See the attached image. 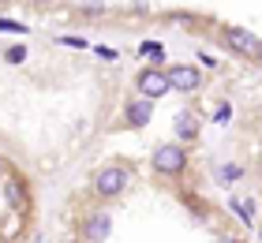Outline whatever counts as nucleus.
<instances>
[{
  "label": "nucleus",
  "instance_id": "14",
  "mask_svg": "<svg viewBox=\"0 0 262 243\" xmlns=\"http://www.w3.org/2000/svg\"><path fill=\"white\" fill-rule=\"evenodd\" d=\"M0 30H4V34H19L23 27H19V23H8V19H0Z\"/></svg>",
  "mask_w": 262,
  "mask_h": 243
},
{
  "label": "nucleus",
  "instance_id": "9",
  "mask_svg": "<svg viewBox=\"0 0 262 243\" xmlns=\"http://www.w3.org/2000/svg\"><path fill=\"white\" fill-rule=\"evenodd\" d=\"M236 213H240V221L251 225V221H255V202H251V198H240V202H236Z\"/></svg>",
  "mask_w": 262,
  "mask_h": 243
},
{
  "label": "nucleus",
  "instance_id": "2",
  "mask_svg": "<svg viewBox=\"0 0 262 243\" xmlns=\"http://www.w3.org/2000/svg\"><path fill=\"white\" fill-rule=\"evenodd\" d=\"M127 184H131V176H127L124 165H109V168H101V172L94 176V191H98L101 198H116V194H124Z\"/></svg>",
  "mask_w": 262,
  "mask_h": 243
},
{
  "label": "nucleus",
  "instance_id": "3",
  "mask_svg": "<svg viewBox=\"0 0 262 243\" xmlns=\"http://www.w3.org/2000/svg\"><path fill=\"white\" fill-rule=\"evenodd\" d=\"M135 90L142 94V97H161V94H169L172 86H169V75H165L161 68H146V71H139V79H135Z\"/></svg>",
  "mask_w": 262,
  "mask_h": 243
},
{
  "label": "nucleus",
  "instance_id": "4",
  "mask_svg": "<svg viewBox=\"0 0 262 243\" xmlns=\"http://www.w3.org/2000/svg\"><path fill=\"white\" fill-rule=\"evenodd\" d=\"M225 41H229V49H232V53H240V56H255L258 45H262L255 34L244 30V27H229V30H225Z\"/></svg>",
  "mask_w": 262,
  "mask_h": 243
},
{
  "label": "nucleus",
  "instance_id": "16",
  "mask_svg": "<svg viewBox=\"0 0 262 243\" xmlns=\"http://www.w3.org/2000/svg\"><path fill=\"white\" fill-rule=\"evenodd\" d=\"M221 243H240V239H236V236H221Z\"/></svg>",
  "mask_w": 262,
  "mask_h": 243
},
{
  "label": "nucleus",
  "instance_id": "8",
  "mask_svg": "<svg viewBox=\"0 0 262 243\" xmlns=\"http://www.w3.org/2000/svg\"><path fill=\"white\" fill-rule=\"evenodd\" d=\"M199 131V116L195 113H180L176 116V139H195Z\"/></svg>",
  "mask_w": 262,
  "mask_h": 243
},
{
  "label": "nucleus",
  "instance_id": "7",
  "mask_svg": "<svg viewBox=\"0 0 262 243\" xmlns=\"http://www.w3.org/2000/svg\"><path fill=\"white\" fill-rule=\"evenodd\" d=\"M150 116H154V101H150V97H135V101L127 105V120H131L135 127H146Z\"/></svg>",
  "mask_w": 262,
  "mask_h": 243
},
{
  "label": "nucleus",
  "instance_id": "10",
  "mask_svg": "<svg viewBox=\"0 0 262 243\" xmlns=\"http://www.w3.org/2000/svg\"><path fill=\"white\" fill-rule=\"evenodd\" d=\"M142 56H154V60H165V49H161L158 41H146V45H142Z\"/></svg>",
  "mask_w": 262,
  "mask_h": 243
},
{
  "label": "nucleus",
  "instance_id": "5",
  "mask_svg": "<svg viewBox=\"0 0 262 243\" xmlns=\"http://www.w3.org/2000/svg\"><path fill=\"white\" fill-rule=\"evenodd\" d=\"M165 75H169V86H172V90H180V94H191V90H199V82H202L199 68H187V64H176V68H169V71H165Z\"/></svg>",
  "mask_w": 262,
  "mask_h": 243
},
{
  "label": "nucleus",
  "instance_id": "6",
  "mask_svg": "<svg viewBox=\"0 0 262 243\" xmlns=\"http://www.w3.org/2000/svg\"><path fill=\"white\" fill-rule=\"evenodd\" d=\"M109 232H113V217L105 213V210H98L94 217H86V225H82V239H86V243L109 239Z\"/></svg>",
  "mask_w": 262,
  "mask_h": 243
},
{
  "label": "nucleus",
  "instance_id": "13",
  "mask_svg": "<svg viewBox=\"0 0 262 243\" xmlns=\"http://www.w3.org/2000/svg\"><path fill=\"white\" fill-rule=\"evenodd\" d=\"M229 116H232V108H229V105H221V108H217V116H213V120H217V124H229Z\"/></svg>",
  "mask_w": 262,
  "mask_h": 243
},
{
  "label": "nucleus",
  "instance_id": "11",
  "mask_svg": "<svg viewBox=\"0 0 262 243\" xmlns=\"http://www.w3.org/2000/svg\"><path fill=\"white\" fill-rule=\"evenodd\" d=\"M8 60L11 64H23V60H27V49H8Z\"/></svg>",
  "mask_w": 262,
  "mask_h": 243
},
{
  "label": "nucleus",
  "instance_id": "17",
  "mask_svg": "<svg viewBox=\"0 0 262 243\" xmlns=\"http://www.w3.org/2000/svg\"><path fill=\"white\" fill-rule=\"evenodd\" d=\"M258 56H262V45H258Z\"/></svg>",
  "mask_w": 262,
  "mask_h": 243
},
{
  "label": "nucleus",
  "instance_id": "12",
  "mask_svg": "<svg viewBox=\"0 0 262 243\" xmlns=\"http://www.w3.org/2000/svg\"><path fill=\"white\" fill-rule=\"evenodd\" d=\"M221 176H225V184H232V180L240 176V168H236V165H225V168H221Z\"/></svg>",
  "mask_w": 262,
  "mask_h": 243
},
{
  "label": "nucleus",
  "instance_id": "1",
  "mask_svg": "<svg viewBox=\"0 0 262 243\" xmlns=\"http://www.w3.org/2000/svg\"><path fill=\"white\" fill-rule=\"evenodd\" d=\"M154 168H158L161 176H180L187 168V150L180 142H165L154 150Z\"/></svg>",
  "mask_w": 262,
  "mask_h": 243
},
{
  "label": "nucleus",
  "instance_id": "18",
  "mask_svg": "<svg viewBox=\"0 0 262 243\" xmlns=\"http://www.w3.org/2000/svg\"><path fill=\"white\" fill-rule=\"evenodd\" d=\"M0 172H4V165H0Z\"/></svg>",
  "mask_w": 262,
  "mask_h": 243
},
{
  "label": "nucleus",
  "instance_id": "15",
  "mask_svg": "<svg viewBox=\"0 0 262 243\" xmlns=\"http://www.w3.org/2000/svg\"><path fill=\"white\" fill-rule=\"evenodd\" d=\"M8 198H11V202H23V187L11 184V187H8Z\"/></svg>",
  "mask_w": 262,
  "mask_h": 243
}]
</instances>
